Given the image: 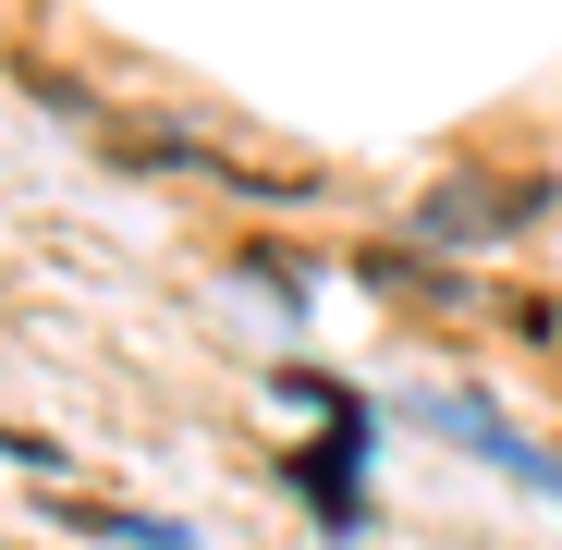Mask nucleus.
Returning a JSON list of instances; mask_svg holds the SVG:
<instances>
[{
  "label": "nucleus",
  "instance_id": "nucleus-1",
  "mask_svg": "<svg viewBox=\"0 0 562 550\" xmlns=\"http://www.w3.org/2000/svg\"><path fill=\"white\" fill-rule=\"evenodd\" d=\"M526 221H538L526 183H440V197L416 209V233H428V245H490V233H526Z\"/></svg>",
  "mask_w": 562,
  "mask_h": 550
},
{
  "label": "nucleus",
  "instance_id": "nucleus-2",
  "mask_svg": "<svg viewBox=\"0 0 562 550\" xmlns=\"http://www.w3.org/2000/svg\"><path fill=\"white\" fill-rule=\"evenodd\" d=\"M355 440H367V416H355V428H342L330 452H306V465H294V490H306V502H318V514H330L342 538L367 526V502H355Z\"/></svg>",
  "mask_w": 562,
  "mask_h": 550
}]
</instances>
